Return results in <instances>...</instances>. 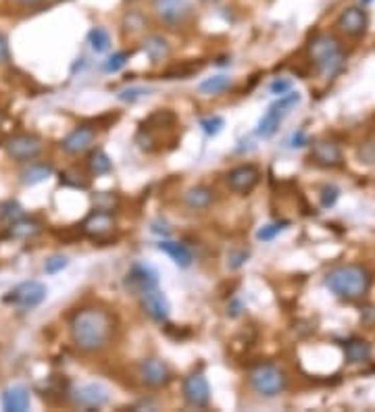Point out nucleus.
Listing matches in <instances>:
<instances>
[{"instance_id": "nucleus-1", "label": "nucleus", "mask_w": 375, "mask_h": 412, "mask_svg": "<svg viewBox=\"0 0 375 412\" xmlns=\"http://www.w3.org/2000/svg\"><path fill=\"white\" fill-rule=\"evenodd\" d=\"M117 321L103 306H83L69 321L71 343L81 354H100L111 346Z\"/></svg>"}, {"instance_id": "nucleus-2", "label": "nucleus", "mask_w": 375, "mask_h": 412, "mask_svg": "<svg viewBox=\"0 0 375 412\" xmlns=\"http://www.w3.org/2000/svg\"><path fill=\"white\" fill-rule=\"evenodd\" d=\"M323 283L336 298L352 302L369 292L371 273L363 264H340L325 275Z\"/></svg>"}, {"instance_id": "nucleus-3", "label": "nucleus", "mask_w": 375, "mask_h": 412, "mask_svg": "<svg viewBox=\"0 0 375 412\" xmlns=\"http://www.w3.org/2000/svg\"><path fill=\"white\" fill-rule=\"evenodd\" d=\"M306 50H308V57H311L317 73L321 77H328V79L336 77L344 69L346 52H344L342 42L334 34H325V32L315 34L313 40L308 42Z\"/></svg>"}, {"instance_id": "nucleus-4", "label": "nucleus", "mask_w": 375, "mask_h": 412, "mask_svg": "<svg viewBox=\"0 0 375 412\" xmlns=\"http://www.w3.org/2000/svg\"><path fill=\"white\" fill-rule=\"evenodd\" d=\"M248 383L253 392L261 398H277L286 392L288 387V377L286 373L271 363H261L248 371Z\"/></svg>"}, {"instance_id": "nucleus-5", "label": "nucleus", "mask_w": 375, "mask_h": 412, "mask_svg": "<svg viewBox=\"0 0 375 412\" xmlns=\"http://www.w3.org/2000/svg\"><path fill=\"white\" fill-rule=\"evenodd\" d=\"M300 102V94L299 92H288V94H284V96H279L269 109L267 112L262 114L261 119H259V125H257V136L262 138V140H269V138H273L275 134H277V129H279V125L284 123V119L290 114V111L296 107Z\"/></svg>"}, {"instance_id": "nucleus-6", "label": "nucleus", "mask_w": 375, "mask_h": 412, "mask_svg": "<svg viewBox=\"0 0 375 412\" xmlns=\"http://www.w3.org/2000/svg\"><path fill=\"white\" fill-rule=\"evenodd\" d=\"M152 13L167 28H182L194 15V0H152Z\"/></svg>"}, {"instance_id": "nucleus-7", "label": "nucleus", "mask_w": 375, "mask_h": 412, "mask_svg": "<svg viewBox=\"0 0 375 412\" xmlns=\"http://www.w3.org/2000/svg\"><path fill=\"white\" fill-rule=\"evenodd\" d=\"M44 150V142L34 134H15L4 142V152L17 163H32Z\"/></svg>"}, {"instance_id": "nucleus-8", "label": "nucleus", "mask_w": 375, "mask_h": 412, "mask_svg": "<svg viewBox=\"0 0 375 412\" xmlns=\"http://www.w3.org/2000/svg\"><path fill=\"white\" fill-rule=\"evenodd\" d=\"M123 288L134 294V296H142L150 290L158 288V273L144 262H136L132 264V269L127 271L125 279H123Z\"/></svg>"}, {"instance_id": "nucleus-9", "label": "nucleus", "mask_w": 375, "mask_h": 412, "mask_svg": "<svg viewBox=\"0 0 375 412\" xmlns=\"http://www.w3.org/2000/svg\"><path fill=\"white\" fill-rule=\"evenodd\" d=\"M46 296L48 288L42 281H23L4 298V302H11L21 310H34L46 300Z\"/></svg>"}, {"instance_id": "nucleus-10", "label": "nucleus", "mask_w": 375, "mask_h": 412, "mask_svg": "<svg viewBox=\"0 0 375 412\" xmlns=\"http://www.w3.org/2000/svg\"><path fill=\"white\" fill-rule=\"evenodd\" d=\"M336 28L340 34L348 37H361L367 34V28H369V15L365 11V6H359V4H352V6H346L336 19Z\"/></svg>"}, {"instance_id": "nucleus-11", "label": "nucleus", "mask_w": 375, "mask_h": 412, "mask_svg": "<svg viewBox=\"0 0 375 412\" xmlns=\"http://www.w3.org/2000/svg\"><path fill=\"white\" fill-rule=\"evenodd\" d=\"M182 394L190 408H207L211 404V385L202 373H190L182 383Z\"/></svg>"}, {"instance_id": "nucleus-12", "label": "nucleus", "mask_w": 375, "mask_h": 412, "mask_svg": "<svg viewBox=\"0 0 375 412\" xmlns=\"http://www.w3.org/2000/svg\"><path fill=\"white\" fill-rule=\"evenodd\" d=\"M138 377L140 381L150 387V389H163L171 383L173 373L169 365L161 358H144L138 367Z\"/></svg>"}, {"instance_id": "nucleus-13", "label": "nucleus", "mask_w": 375, "mask_h": 412, "mask_svg": "<svg viewBox=\"0 0 375 412\" xmlns=\"http://www.w3.org/2000/svg\"><path fill=\"white\" fill-rule=\"evenodd\" d=\"M225 182H227V187H229L231 192H236V194H240V196H246V194H250L255 187L259 186V182H261V171H259V167H255V165H250V163L238 165V167H233V169L227 173Z\"/></svg>"}, {"instance_id": "nucleus-14", "label": "nucleus", "mask_w": 375, "mask_h": 412, "mask_svg": "<svg viewBox=\"0 0 375 412\" xmlns=\"http://www.w3.org/2000/svg\"><path fill=\"white\" fill-rule=\"evenodd\" d=\"M81 233L92 237V240H107L115 231V217L111 211H103V208H94L83 223L79 225Z\"/></svg>"}, {"instance_id": "nucleus-15", "label": "nucleus", "mask_w": 375, "mask_h": 412, "mask_svg": "<svg viewBox=\"0 0 375 412\" xmlns=\"http://www.w3.org/2000/svg\"><path fill=\"white\" fill-rule=\"evenodd\" d=\"M94 142H96V129L90 127V125H77L74 131H69L61 140V148L71 156H77V154H83V152L92 150Z\"/></svg>"}, {"instance_id": "nucleus-16", "label": "nucleus", "mask_w": 375, "mask_h": 412, "mask_svg": "<svg viewBox=\"0 0 375 412\" xmlns=\"http://www.w3.org/2000/svg\"><path fill=\"white\" fill-rule=\"evenodd\" d=\"M75 406L86 408V411H94L100 408L109 402V389L100 383H86L79 385L74 392Z\"/></svg>"}, {"instance_id": "nucleus-17", "label": "nucleus", "mask_w": 375, "mask_h": 412, "mask_svg": "<svg viewBox=\"0 0 375 412\" xmlns=\"http://www.w3.org/2000/svg\"><path fill=\"white\" fill-rule=\"evenodd\" d=\"M140 304H142V310L149 314L154 323H161V325L167 323L171 304H169L167 296H165L158 288H154V290H150L146 294H142V296H140Z\"/></svg>"}, {"instance_id": "nucleus-18", "label": "nucleus", "mask_w": 375, "mask_h": 412, "mask_svg": "<svg viewBox=\"0 0 375 412\" xmlns=\"http://www.w3.org/2000/svg\"><path fill=\"white\" fill-rule=\"evenodd\" d=\"M311 160L323 169H336L344 163V156H342V150L336 142H330V140H319L313 144L311 148Z\"/></svg>"}, {"instance_id": "nucleus-19", "label": "nucleus", "mask_w": 375, "mask_h": 412, "mask_svg": "<svg viewBox=\"0 0 375 412\" xmlns=\"http://www.w3.org/2000/svg\"><path fill=\"white\" fill-rule=\"evenodd\" d=\"M2 408L6 412H25L32 406V396L30 389L23 385H13L2 392Z\"/></svg>"}, {"instance_id": "nucleus-20", "label": "nucleus", "mask_w": 375, "mask_h": 412, "mask_svg": "<svg viewBox=\"0 0 375 412\" xmlns=\"http://www.w3.org/2000/svg\"><path fill=\"white\" fill-rule=\"evenodd\" d=\"M213 202H215V192L207 186L190 187L184 194V206H186L188 211H194V213L211 208Z\"/></svg>"}, {"instance_id": "nucleus-21", "label": "nucleus", "mask_w": 375, "mask_h": 412, "mask_svg": "<svg viewBox=\"0 0 375 412\" xmlns=\"http://www.w3.org/2000/svg\"><path fill=\"white\" fill-rule=\"evenodd\" d=\"M156 248H158L161 252H165L171 261L175 262L178 266H182V269H188V266L194 262V254H192V250L188 248L186 244H182V242L161 240V244H156Z\"/></svg>"}, {"instance_id": "nucleus-22", "label": "nucleus", "mask_w": 375, "mask_h": 412, "mask_svg": "<svg viewBox=\"0 0 375 412\" xmlns=\"http://www.w3.org/2000/svg\"><path fill=\"white\" fill-rule=\"evenodd\" d=\"M142 50L144 54L150 59V63H163L171 57V44L169 40L158 34H150L142 44Z\"/></svg>"}, {"instance_id": "nucleus-23", "label": "nucleus", "mask_w": 375, "mask_h": 412, "mask_svg": "<svg viewBox=\"0 0 375 412\" xmlns=\"http://www.w3.org/2000/svg\"><path fill=\"white\" fill-rule=\"evenodd\" d=\"M52 165L50 163H36L32 160L23 171H21V184L23 186H38L44 179H48L52 175Z\"/></svg>"}, {"instance_id": "nucleus-24", "label": "nucleus", "mask_w": 375, "mask_h": 412, "mask_svg": "<svg viewBox=\"0 0 375 412\" xmlns=\"http://www.w3.org/2000/svg\"><path fill=\"white\" fill-rule=\"evenodd\" d=\"M86 167H88V171H90L92 177H103V175H109L112 171V160L109 158V154L105 150L96 148L88 154Z\"/></svg>"}, {"instance_id": "nucleus-25", "label": "nucleus", "mask_w": 375, "mask_h": 412, "mask_svg": "<svg viewBox=\"0 0 375 412\" xmlns=\"http://www.w3.org/2000/svg\"><path fill=\"white\" fill-rule=\"evenodd\" d=\"M371 346L365 341V339H350V341H346V346H344V356H346V360L348 363H352V365H359V363H365V360H369L371 358Z\"/></svg>"}, {"instance_id": "nucleus-26", "label": "nucleus", "mask_w": 375, "mask_h": 412, "mask_svg": "<svg viewBox=\"0 0 375 412\" xmlns=\"http://www.w3.org/2000/svg\"><path fill=\"white\" fill-rule=\"evenodd\" d=\"M40 231H42V225L34 221V219L21 217V219L8 223V235L15 237V240H32V237H36Z\"/></svg>"}, {"instance_id": "nucleus-27", "label": "nucleus", "mask_w": 375, "mask_h": 412, "mask_svg": "<svg viewBox=\"0 0 375 412\" xmlns=\"http://www.w3.org/2000/svg\"><path fill=\"white\" fill-rule=\"evenodd\" d=\"M231 83H233V79L229 75H213V77H207L204 81H200L198 92L204 94V96H219V94H224L225 90L231 88Z\"/></svg>"}, {"instance_id": "nucleus-28", "label": "nucleus", "mask_w": 375, "mask_h": 412, "mask_svg": "<svg viewBox=\"0 0 375 412\" xmlns=\"http://www.w3.org/2000/svg\"><path fill=\"white\" fill-rule=\"evenodd\" d=\"M88 44L90 48L96 52V54H103L111 48V34L109 30L100 28V25H94L90 32H88Z\"/></svg>"}, {"instance_id": "nucleus-29", "label": "nucleus", "mask_w": 375, "mask_h": 412, "mask_svg": "<svg viewBox=\"0 0 375 412\" xmlns=\"http://www.w3.org/2000/svg\"><path fill=\"white\" fill-rule=\"evenodd\" d=\"M175 114L169 111V109H161V111H154L149 119L142 123V129H163V127H173L175 125Z\"/></svg>"}, {"instance_id": "nucleus-30", "label": "nucleus", "mask_w": 375, "mask_h": 412, "mask_svg": "<svg viewBox=\"0 0 375 412\" xmlns=\"http://www.w3.org/2000/svg\"><path fill=\"white\" fill-rule=\"evenodd\" d=\"M146 28V19L140 11H127L123 17V32L125 34H136Z\"/></svg>"}, {"instance_id": "nucleus-31", "label": "nucleus", "mask_w": 375, "mask_h": 412, "mask_svg": "<svg viewBox=\"0 0 375 412\" xmlns=\"http://www.w3.org/2000/svg\"><path fill=\"white\" fill-rule=\"evenodd\" d=\"M21 217H25V211H23V206H21L19 202L6 200V202L0 204V221L13 223V221H17V219H21Z\"/></svg>"}, {"instance_id": "nucleus-32", "label": "nucleus", "mask_w": 375, "mask_h": 412, "mask_svg": "<svg viewBox=\"0 0 375 412\" xmlns=\"http://www.w3.org/2000/svg\"><path fill=\"white\" fill-rule=\"evenodd\" d=\"M129 57H132L129 50H119V52H115V54H111V57L107 59L105 71H107V73H117V71H121V69L127 65Z\"/></svg>"}, {"instance_id": "nucleus-33", "label": "nucleus", "mask_w": 375, "mask_h": 412, "mask_svg": "<svg viewBox=\"0 0 375 412\" xmlns=\"http://www.w3.org/2000/svg\"><path fill=\"white\" fill-rule=\"evenodd\" d=\"M81 177L83 175L77 169H67V171L61 173V184L75 187V189H86L88 187V179H81Z\"/></svg>"}, {"instance_id": "nucleus-34", "label": "nucleus", "mask_w": 375, "mask_h": 412, "mask_svg": "<svg viewBox=\"0 0 375 412\" xmlns=\"http://www.w3.org/2000/svg\"><path fill=\"white\" fill-rule=\"evenodd\" d=\"M225 127V121L221 117H217V114H213V117H204V119H200V129L207 134V136H217L221 129Z\"/></svg>"}, {"instance_id": "nucleus-35", "label": "nucleus", "mask_w": 375, "mask_h": 412, "mask_svg": "<svg viewBox=\"0 0 375 412\" xmlns=\"http://www.w3.org/2000/svg\"><path fill=\"white\" fill-rule=\"evenodd\" d=\"M149 88H140V86H136V88H125V90H121L119 94H117V98L121 100V102H127V105H134L136 100H140V98H144V96H149Z\"/></svg>"}, {"instance_id": "nucleus-36", "label": "nucleus", "mask_w": 375, "mask_h": 412, "mask_svg": "<svg viewBox=\"0 0 375 412\" xmlns=\"http://www.w3.org/2000/svg\"><path fill=\"white\" fill-rule=\"evenodd\" d=\"M288 227V223L286 221H282V223H271V225H265V227H261L259 231H257V237L261 240V242H271L275 235H279L284 229Z\"/></svg>"}, {"instance_id": "nucleus-37", "label": "nucleus", "mask_w": 375, "mask_h": 412, "mask_svg": "<svg viewBox=\"0 0 375 412\" xmlns=\"http://www.w3.org/2000/svg\"><path fill=\"white\" fill-rule=\"evenodd\" d=\"M67 264H69V259H67V257L54 254V257H50L48 261L44 262V271H46L48 275H57V273H61L63 269H67Z\"/></svg>"}, {"instance_id": "nucleus-38", "label": "nucleus", "mask_w": 375, "mask_h": 412, "mask_svg": "<svg viewBox=\"0 0 375 412\" xmlns=\"http://www.w3.org/2000/svg\"><path fill=\"white\" fill-rule=\"evenodd\" d=\"M359 160L361 163H365V165H375V138L371 140H367V142H363L361 146H359Z\"/></svg>"}, {"instance_id": "nucleus-39", "label": "nucleus", "mask_w": 375, "mask_h": 412, "mask_svg": "<svg viewBox=\"0 0 375 412\" xmlns=\"http://www.w3.org/2000/svg\"><path fill=\"white\" fill-rule=\"evenodd\" d=\"M338 196H340V189L336 186H325L321 189V206L323 208H330V206H334L338 200Z\"/></svg>"}, {"instance_id": "nucleus-40", "label": "nucleus", "mask_w": 375, "mask_h": 412, "mask_svg": "<svg viewBox=\"0 0 375 412\" xmlns=\"http://www.w3.org/2000/svg\"><path fill=\"white\" fill-rule=\"evenodd\" d=\"M269 90H271V94H275V96H284V94H288V92L292 90V81H290V79H275V81L269 86Z\"/></svg>"}, {"instance_id": "nucleus-41", "label": "nucleus", "mask_w": 375, "mask_h": 412, "mask_svg": "<svg viewBox=\"0 0 375 412\" xmlns=\"http://www.w3.org/2000/svg\"><path fill=\"white\" fill-rule=\"evenodd\" d=\"M13 4H17L19 8H25V11H40L48 4V0H13Z\"/></svg>"}, {"instance_id": "nucleus-42", "label": "nucleus", "mask_w": 375, "mask_h": 412, "mask_svg": "<svg viewBox=\"0 0 375 412\" xmlns=\"http://www.w3.org/2000/svg\"><path fill=\"white\" fill-rule=\"evenodd\" d=\"M150 231H152L154 235H163V237H169V235H171V227H169L167 221H163V219L152 221V223H150Z\"/></svg>"}, {"instance_id": "nucleus-43", "label": "nucleus", "mask_w": 375, "mask_h": 412, "mask_svg": "<svg viewBox=\"0 0 375 412\" xmlns=\"http://www.w3.org/2000/svg\"><path fill=\"white\" fill-rule=\"evenodd\" d=\"M246 261H248V252H246V250L231 252V254H229V261H227V266H229V269H240Z\"/></svg>"}, {"instance_id": "nucleus-44", "label": "nucleus", "mask_w": 375, "mask_h": 412, "mask_svg": "<svg viewBox=\"0 0 375 412\" xmlns=\"http://www.w3.org/2000/svg\"><path fill=\"white\" fill-rule=\"evenodd\" d=\"M11 61V46H8V37L4 36V32H0V63H8Z\"/></svg>"}, {"instance_id": "nucleus-45", "label": "nucleus", "mask_w": 375, "mask_h": 412, "mask_svg": "<svg viewBox=\"0 0 375 412\" xmlns=\"http://www.w3.org/2000/svg\"><path fill=\"white\" fill-rule=\"evenodd\" d=\"M306 144H308V136H306L302 129H299V131L290 138V146H292V148H304Z\"/></svg>"}, {"instance_id": "nucleus-46", "label": "nucleus", "mask_w": 375, "mask_h": 412, "mask_svg": "<svg viewBox=\"0 0 375 412\" xmlns=\"http://www.w3.org/2000/svg\"><path fill=\"white\" fill-rule=\"evenodd\" d=\"M200 2H207V4H215V2H221V0H200Z\"/></svg>"}, {"instance_id": "nucleus-47", "label": "nucleus", "mask_w": 375, "mask_h": 412, "mask_svg": "<svg viewBox=\"0 0 375 412\" xmlns=\"http://www.w3.org/2000/svg\"><path fill=\"white\" fill-rule=\"evenodd\" d=\"M363 4H369V2H374V0H361Z\"/></svg>"}, {"instance_id": "nucleus-48", "label": "nucleus", "mask_w": 375, "mask_h": 412, "mask_svg": "<svg viewBox=\"0 0 375 412\" xmlns=\"http://www.w3.org/2000/svg\"><path fill=\"white\" fill-rule=\"evenodd\" d=\"M374 138H375V134H374Z\"/></svg>"}]
</instances>
